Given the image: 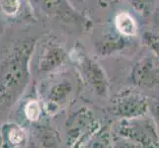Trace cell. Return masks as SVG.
I'll return each instance as SVG.
<instances>
[{
  "label": "cell",
  "mask_w": 159,
  "mask_h": 148,
  "mask_svg": "<svg viewBox=\"0 0 159 148\" xmlns=\"http://www.w3.org/2000/svg\"><path fill=\"white\" fill-rule=\"evenodd\" d=\"M34 43L16 45L0 63V114L17 101L29 83V61Z\"/></svg>",
  "instance_id": "6da1fadb"
},
{
  "label": "cell",
  "mask_w": 159,
  "mask_h": 148,
  "mask_svg": "<svg viewBox=\"0 0 159 148\" xmlns=\"http://www.w3.org/2000/svg\"><path fill=\"white\" fill-rule=\"evenodd\" d=\"M116 135L133 140L144 148H159V134L156 124L149 118L120 119Z\"/></svg>",
  "instance_id": "7a4b0ae2"
},
{
  "label": "cell",
  "mask_w": 159,
  "mask_h": 148,
  "mask_svg": "<svg viewBox=\"0 0 159 148\" xmlns=\"http://www.w3.org/2000/svg\"><path fill=\"white\" fill-rule=\"evenodd\" d=\"M100 128V123L90 110L81 108L66 122V144L69 148H81Z\"/></svg>",
  "instance_id": "3957f363"
},
{
  "label": "cell",
  "mask_w": 159,
  "mask_h": 148,
  "mask_svg": "<svg viewBox=\"0 0 159 148\" xmlns=\"http://www.w3.org/2000/svg\"><path fill=\"white\" fill-rule=\"evenodd\" d=\"M149 111V103L143 93L136 89H127L113 99L110 112L122 119L143 117Z\"/></svg>",
  "instance_id": "277c9868"
},
{
  "label": "cell",
  "mask_w": 159,
  "mask_h": 148,
  "mask_svg": "<svg viewBox=\"0 0 159 148\" xmlns=\"http://www.w3.org/2000/svg\"><path fill=\"white\" fill-rule=\"evenodd\" d=\"M130 80L139 88H157L159 86V58L150 53L138 60L131 68Z\"/></svg>",
  "instance_id": "5b68a950"
},
{
  "label": "cell",
  "mask_w": 159,
  "mask_h": 148,
  "mask_svg": "<svg viewBox=\"0 0 159 148\" xmlns=\"http://www.w3.org/2000/svg\"><path fill=\"white\" fill-rule=\"evenodd\" d=\"M30 1L35 8L51 19L59 20L68 24L75 23L76 21H83L81 15L72 9L66 0H30Z\"/></svg>",
  "instance_id": "8992f818"
},
{
  "label": "cell",
  "mask_w": 159,
  "mask_h": 148,
  "mask_svg": "<svg viewBox=\"0 0 159 148\" xmlns=\"http://www.w3.org/2000/svg\"><path fill=\"white\" fill-rule=\"evenodd\" d=\"M79 62L81 73L92 91L99 97H107L109 94V81L103 68L88 56H82Z\"/></svg>",
  "instance_id": "52a82bcc"
},
{
  "label": "cell",
  "mask_w": 159,
  "mask_h": 148,
  "mask_svg": "<svg viewBox=\"0 0 159 148\" xmlns=\"http://www.w3.org/2000/svg\"><path fill=\"white\" fill-rule=\"evenodd\" d=\"M66 54L57 42L47 41L41 47L37 59V68L40 73H48L64 62Z\"/></svg>",
  "instance_id": "ba28073f"
},
{
  "label": "cell",
  "mask_w": 159,
  "mask_h": 148,
  "mask_svg": "<svg viewBox=\"0 0 159 148\" xmlns=\"http://www.w3.org/2000/svg\"><path fill=\"white\" fill-rule=\"evenodd\" d=\"M72 93V84L68 80L58 81L50 86L47 90L46 98L50 106H58L64 102Z\"/></svg>",
  "instance_id": "9c48e42d"
},
{
  "label": "cell",
  "mask_w": 159,
  "mask_h": 148,
  "mask_svg": "<svg viewBox=\"0 0 159 148\" xmlns=\"http://www.w3.org/2000/svg\"><path fill=\"white\" fill-rule=\"evenodd\" d=\"M115 25L118 32L125 38H131L138 35L139 27L135 19L128 12H120L115 19Z\"/></svg>",
  "instance_id": "30bf717a"
},
{
  "label": "cell",
  "mask_w": 159,
  "mask_h": 148,
  "mask_svg": "<svg viewBox=\"0 0 159 148\" xmlns=\"http://www.w3.org/2000/svg\"><path fill=\"white\" fill-rule=\"evenodd\" d=\"M3 140L9 146L19 147L25 143V132L19 125L14 123L5 124L2 129Z\"/></svg>",
  "instance_id": "8fae6325"
},
{
  "label": "cell",
  "mask_w": 159,
  "mask_h": 148,
  "mask_svg": "<svg viewBox=\"0 0 159 148\" xmlns=\"http://www.w3.org/2000/svg\"><path fill=\"white\" fill-rule=\"evenodd\" d=\"M112 138L111 133L107 128H100L93 134L81 148H111Z\"/></svg>",
  "instance_id": "7c38bea8"
},
{
  "label": "cell",
  "mask_w": 159,
  "mask_h": 148,
  "mask_svg": "<svg viewBox=\"0 0 159 148\" xmlns=\"http://www.w3.org/2000/svg\"><path fill=\"white\" fill-rule=\"evenodd\" d=\"M127 45L125 37L120 35V37H110L102 43L99 47L101 54H110L116 52L122 51Z\"/></svg>",
  "instance_id": "4fadbf2b"
},
{
  "label": "cell",
  "mask_w": 159,
  "mask_h": 148,
  "mask_svg": "<svg viewBox=\"0 0 159 148\" xmlns=\"http://www.w3.org/2000/svg\"><path fill=\"white\" fill-rule=\"evenodd\" d=\"M135 12L147 17L154 11L158 0H125Z\"/></svg>",
  "instance_id": "5bb4252c"
},
{
  "label": "cell",
  "mask_w": 159,
  "mask_h": 148,
  "mask_svg": "<svg viewBox=\"0 0 159 148\" xmlns=\"http://www.w3.org/2000/svg\"><path fill=\"white\" fill-rule=\"evenodd\" d=\"M144 45L149 47L151 52L159 58V33L154 32H144L142 35Z\"/></svg>",
  "instance_id": "9a60e30c"
},
{
  "label": "cell",
  "mask_w": 159,
  "mask_h": 148,
  "mask_svg": "<svg viewBox=\"0 0 159 148\" xmlns=\"http://www.w3.org/2000/svg\"><path fill=\"white\" fill-rule=\"evenodd\" d=\"M25 116L31 122H37L41 116V106L38 101L31 100L27 102L24 108Z\"/></svg>",
  "instance_id": "2e32d148"
},
{
  "label": "cell",
  "mask_w": 159,
  "mask_h": 148,
  "mask_svg": "<svg viewBox=\"0 0 159 148\" xmlns=\"http://www.w3.org/2000/svg\"><path fill=\"white\" fill-rule=\"evenodd\" d=\"M111 148H144L136 142L129 140L128 138L122 137V136L115 135L112 139Z\"/></svg>",
  "instance_id": "e0dca14e"
},
{
  "label": "cell",
  "mask_w": 159,
  "mask_h": 148,
  "mask_svg": "<svg viewBox=\"0 0 159 148\" xmlns=\"http://www.w3.org/2000/svg\"><path fill=\"white\" fill-rule=\"evenodd\" d=\"M149 110L152 113L153 118H154V120H155L154 123L156 124L157 131L159 134V104H155V105H152L151 107L149 106Z\"/></svg>",
  "instance_id": "ac0fdd59"
},
{
  "label": "cell",
  "mask_w": 159,
  "mask_h": 148,
  "mask_svg": "<svg viewBox=\"0 0 159 148\" xmlns=\"http://www.w3.org/2000/svg\"><path fill=\"white\" fill-rule=\"evenodd\" d=\"M77 1H84V0H77Z\"/></svg>",
  "instance_id": "d6986e66"
}]
</instances>
